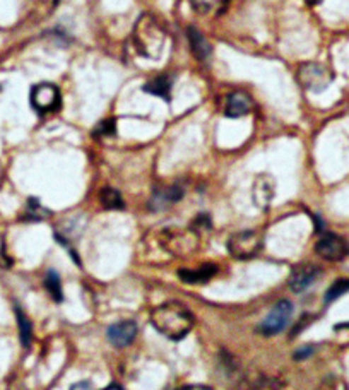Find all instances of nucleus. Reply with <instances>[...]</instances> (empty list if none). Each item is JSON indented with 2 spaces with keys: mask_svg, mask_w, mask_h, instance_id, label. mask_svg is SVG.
Here are the masks:
<instances>
[{
  "mask_svg": "<svg viewBox=\"0 0 349 390\" xmlns=\"http://www.w3.org/2000/svg\"><path fill=\"white\" fill-rule=\"evenodd\" d=\"M194 315L180 302H168L156 306L151 314V323L159 334L171 340L183 339L194 327Z\"/></svg>",
  "mask_w": 349,
  "mask_h": 390,
  "instance_id": "1",
  "label": "nucleus"
},
{
  "mask_svg": "<svg viewBox=\"0 0 349 390\" xmlns=\"http://www.w3.org/2000/svg\"><path fill=\"white\" fill-rule=\"evenodd\" d=\"M166 43V31L151 14H142L132 30L134 50L144 59L158 60Z\"/></svg>",
  "mask_w": 349,
  "mask_h": 390,
  "instance_id": "2",
  "label": "nucleus"
},
{
  "mask_svg": "<svg viewBox=\"0 0 349 390\" xmlns=\"http://www.w3.org/2000/svg\"><path fill=\"white\" fill-rule=\"evenodd\" d=\"M262 245H264V240H262L261 233L246 229V231H238L229 236L226 246H228L231 257L238 258V260H250L261 253Z\"/></svg>",
  "mask_w": 349,
  "mask_h": 390,
  "instance_id": "3",
  "label": "nucleus"
},
{
  "mask_svg": "<svg viewBox=\"0 0 349 390\" xmlns=\"http://www.w3.org/2000/svg\"><path fill=\"white\" fill-rule=\"evenodd\" d=\"M297 79L307 91L320 93L331 86L334 76H332V72L328 71L326 65L310 62V64H303L302 67L298 69Z\"/></svg>",
  "mask_w": 349,
  "mask_h": 390,
  "instance_id": "4",
  "label": "nucleus"
},
{
  "mask_svg": "<svg viewBox=\"0 0 349 390\" xmlns=\"http://www.w3.org/2000/svg\"><path fill=\"white\" fill-rule=\"evenodd\" d=\"M291 315H293V303L290 299H281V302H278L276 305L270 308L269 314L258 323L257 332L265 335V338L276 335L287 326V322L291 320Z\"/></svg>",
  "mask_w": 349,
  "mask_h": 390,
  "instance_id": "5",
  "label": "nucleus"
},
{
  "mask_svg": "<svg viewBox=\"0 0 349 390\" xmlns=\"http://www.w3.org/2000/svg\"><path fill=\"white\" fill-rule=\"evenodd\" d=\"M31 106L38 113H50L59 110L60 91L55 84L50 82H40L31 89Z\"/></svg>",
  "mask_w": 349,
  "mask_h": 390,
  "instance_id": "6",
  "label": "nucleus"
},
{
  "mask_svg": "<svg viewBox=\"0 0 349 390\" xmlns=\"http://www.w3.org/2000/svg\"><path fill=\"white\" fill-rule=\"evenodd\" d=\"M274 195H276V182H274L273 176L267 173L257 175L252 185L253 205L261 211H267L273 204Z\"/></svg>",
  "mask_w": 349,
  "mask_h": 390,
  "instance_id": "7",
  "label": "nucleus"
},
{
  "mask_svg": "<svg viewBox=\"0 0 349 390\" xmlns=\"http://www.w3.org/2000/svg\"><path fill=\"white\" fill-rule=\"evenodd\" d=\"M315 252L328 262H339L346 257L348 248L343 238H339L338 235H332V233H326V235L317 241V245H315Z\"/></svg>",
  "mask_w": 349,
  "mask_h": 390,
  "instance_id": "8",
  "label": "nucleus"
},
{
  "mask_svg": "<svg viewBox=\"0 0 349 390\" xmlns=\"http://www.w3.org/2000/svg\"><path fill=\"white\" fill-rule=\"evenodd\" d=\"M320 276L319 267L311 264H302L297 265L293 270H291L290 276V287L294 291V293H303L308 287L314 285Z\"/></svg>",
  "mask_w": 349,
  "mask_h": 390,
  "instance_id": "9",
  "label": "nucleus"
},
{
  "mask_svg": "<svg viewBox=\"0 0 349 390\" xmlns=\"http://www.w3.org/2000/svg\"><path fill=\"white\" fill-rule=\"evenodd\" d=\"M108 340L115 348H125L132 344V340L137 335V323L134 320H123V322H117L108 327L106 331Z\"/></svg>",
  "mask_w": 349,
  "mask_h": 390,
  "instance_id": "10",
  "label": "nucleus"
},
{
  "mask_svg": "<svg viewBox=\"0 0 349 390\" xmlns=\"http://www.w3.org/2000/svg\"><path fill=\"white\" fill-rule=\"evenodd\" d=\"M183 188L180 185H170V187L158 188L149 200L151 211H164V209L171 207V205L182 200Z\"/></svg>",
  "mask_w": 349,
  "mask_h": 390,
  "instance_id": "11",
  "label": "nucleus"
},
{
  "mask_svg": "<svg viewBox=\"0 0 349 390\" xmlns=\"http://www.w3.org/2000/svg\"><path fill=\"white\" fill-rule=\"evenodd\" d=\"M252 108H253V101L248 94L241 91L231 93L228 96V101H226V117L229 118L245 117V115L252 112Z\"/></svg>",
  "mask_w": 349,
  "mask_h": 390,
  "instance_id": "12",
  "label": "nucleus"
},
{
  "mask_svg": "<svg viewBox=\"0 0 349 390\" xmlns=\"http://www.w3.org/2000/svg\"><path fill=\"white\" fill-rule=\"evenodd\" d=\"M217 265L214 264H204L199 265L197 269H182L178 273L180 279L188 285H205L207 281H211L216 276Z\"/></svg>",
  "mask_w": 349,
  "mask_h": 390,
  "instance_id": "13",
  "label": "nucleus"
},
{
  "mask_svg": "<svg viewBox=\"0 0 349 390\" xmlns=\"http://www.w3.org/2000/svg\"><path fill=\"white\" fill-rule=\"evenodd\" d=\"M163 243L171 253H190L194 250V246H190V243L195 245V240H190V233L166 231Z\"/></svg>",
  "mask_w": 349,
  "mask_h": 390,
  "instance_id": "14",
  "label": "nucleus"
},
{
  "mask_svg": "<svg viewBox=\"0 0 349 390\" xmlns=\"http://www.w3.org/2000/svg\"><path fill=\"white\" fill-rule=\"evenodd\" d=\"M187 36H188V43H190L192 52L199 60H207L211 57V45L209 41L205 40V36L197 30L195 26H190L187 30Z\"/></svg>",
  "mask_w": 349,
  "mask_h": 390,
  "instance_id": "15",
  "label": "nucleus"
},
{
  "mask_svg": "<svg viewBox=\"0 0 349 390\" xmlns=\"http://www.w3.org/2000/svg\"><path fill=\"white\" fill-rule=\"evenodd\" d=\"M171 86L173 82L168 76H158L154 79L147 81L146 84L142 86V91L147 94H153V96L163 98V100L170 101V93H171Z\"/></svg>",
  "mask_w": 349,
  "mask_h": 390,
  "instance_id": "16",
  "label": "nucleus"
},
{
  "mask_svg": "<svg viewBox=\"0 0 349 390\" xmlns=\"http://www.w3.org/2000/svg\"><path fill=\"white\" fill-rule=\"evenodd\" d=\"M100 202L105 209H110V211H118V209L125 207L123 204V199L120 192L115 190L112 187H105L100 194Z\"/></svg>",
  "mask_w": 349,
  "mask_h": 390,
  "instance_id": "17",
  "label": "nucleus"
},
{
  "mask_svg": "<svg viewBox=\"0 0 349 390\" xmlns=\"http://www.w3.org/2000/svg\"><path fill=\"white\" fill-rule=\"evenodd\" d=\"M48 216H50V211H48L47 207H43L38 199L31 197V199L28 200L26 211H24L23 219H26V221H43V219H47Z\"/></svg>",
  "mask_w": 349,
  "mask_h": 390,
  "instance_id": "18",
  "label": "nucleus"
},
{
  "mask_svg": "<svg viewBox=\"0 0 349 390\" xmlns=\"http://www.w3.org/2000/svg\"><path fill=\"white\" fill-rule=\"evenodd\" d=\"M45 287H47L48 294L55 299L57 303H60L64 299V291H62V281L60 276L55 270H48L47 277H45Z\"/></svg>",
  "mask_w": 349,
  "mask_h": 390,
  "instance_id": "19",
  "label": "nucleus"
},
{
  "mask_svg": "<svg viewBox=\"0 0 349 390\" xmlns=\"http://www.w3.org/2000/svg\"><path fill=\"white\" fill-rule=\"evenodd\" d=\"M16 317H18L21 343H23L24 348H28L31 344V334H33L31 322H30V319L26 317V314H24L19 306H16Z\"/></svg>",
  "mask_w": 349,
  "mask_h": 390,
  "instance_id": "20",
  "label": "nucleus"
},
{
  "mask_svg": "<svg viewBox=\"0 0 349 390\" xmlns=\"http://www.w3.org/2000/svg\"><path fill=\"white\" fill-rule=\"evenodd\" d=\"M348 291H349V279H338V281L327 289L324 302L326 303L334 302V299H338L339 297H343V294H346Z\"/></svg>",
  "mask_w": 349,
  "mask_h": 390,
  "instance_id": "21",
  "label": "nucleus"
},
{
  "mask_svg": "<svg viewBox=\"0 0 349 390\" xmlns=\"http://www.w3.org/2000/svg\"><path fill=\"white\" fill-rule=\"evenodd\" d=\"M94 137H112L115 135V120L108 118V120H101L93 130Z\"/></svg>",
  "mask_w": 349,
  "mask_h": 390,
  "instance_id": "22",
  "label": "nucleus"
},
{
  "mask_svg": "<svg viewBox=\"0 0 349 390\" xmlns=\"http://www.w3.org/2000/svg\"><path fill=\"white\" fill-rule=\"evenodd\" d=\"M314 351H315L314 346H303V348H299L298 351L294 352V360H305L310 355H314Z\"/></svg>",
  "mask_w": 349,
  "mask_h": 390,
  "instance_id": "23",
  "label": "nucleus"
},
{
  "mask_svg": "<svg viewBox=\"0 0 349 390\" xmlns=\"http://www.w3.org/2000/svg\"><path fill=\"white\" fill-rule=\"evenodd\" d=\"M71 390H96V387H94L91 382L82 380V382H77V384H74Z\"/></svg>",
  "mask_w": 349,
  "mask_h": 390,
  "instance_id": "24",
  "label": "nucleus"
},
{
  "mask_svg": "<svg viewBox=\"0 0 349 390\" xmlns=\"http://www.w3.org/2000/svg\"><path fill=\"white\" fill-rule=\"evenodd\" d=\"M178 390H212L207 385H185V387H180Z\"/></svg>",
  "mask_w": 349,
  "mask_h": 390,
  "instance_id": "25",
  "label": "nucleus"
},
{
  "mask_svg": "<svg viewBox=\"0 0 349 390\" xmlns=\"http://www.w3.org/2000/svg\"><path fill=\"white\" fill-rule=\"evenodd\" d=\"M103 390H123L122 387H120V385H110V387H106V389H103Z\"/></svg>",
  "mask_w": 349,
  "mask_h": 390,
  "instance_id": "26",
  "label": "nucleus"
},
{
  "mask_svg": "<svg viewBox=\"0 0 349 390\" xmlns=\"http://www.w3.org/2000/svg\"><path fill=\"white\" fill-rule=\"evenodd\" d=\"M307 4H310V6H317L319 2H322V0H305Z\"/></svg>",
  "mask_w": 349,
  "mask_h": 390,
  "instance_id": "27",
  "label": "nucleus"
},
{
  "mask_svg": "<svg viewBox=\"0 0 349 390\" xmlns=\"http://www.w3.org/2000/svg\"><path fill=\"white\" fill-rule=\"evenodd\" d=\"M4 180V170H2V164H0V183H2Z\"/></svg>",
  "mask_w": 349,
  "mask_h": 390,
  "instance_id": "28",
  "label": "nucleus"
}]
</instances>
